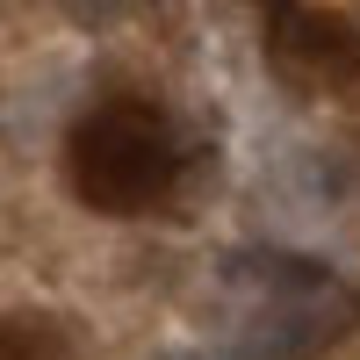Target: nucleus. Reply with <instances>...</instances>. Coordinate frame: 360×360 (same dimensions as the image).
Returning a JSON list of instances; mask_svg holds the SVG:
<instances>
[{"instance_id":"nucleus-1","label":"nucleus","mask_w":360,"mask_h":360,"mask_svg":"<svg viewBox=\"0 0 360 360\" xmlns=\"http://www.w3.org/2000/svg\"><path fill=\"white\" fill-rule=\"evenodd\" d=\"M72 166H79V188L94 195V202L137 209V202H152V195L173 188L180 144H173V130H166L159 108H144V101H108V108H94V115L79 123Z\"/></svg>"},{"instance_id":"nucleus-2","label":"nucleus","mask_w":360,"mask_h":360,"mask_svg":"<svg viewBox=\"0 0 360 360\" xmlns=\"http://www.w3.org/2000/svg\"><path fill=\"white\" fill-rule=\"evenodd\" d=\"M0 360H65V353L37 332H0Z\"/></svg>"}]
</instances>
